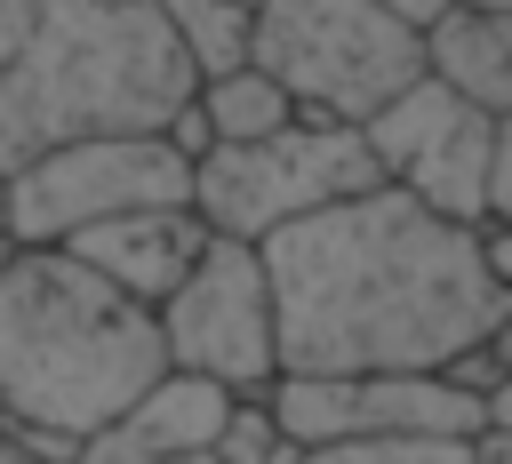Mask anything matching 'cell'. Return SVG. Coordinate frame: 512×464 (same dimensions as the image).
Masks as SVG:
<instances>
[{"label": "cell", "mask_w": 512, "mask_h": 464, "mask_svg": "<svg viewBox=\"0 0 512 464\" xmlns=\"http://www.w3.org/2000/svg\"><path fill=\"white\" fill-rule=\"evenodd\" d=\"M232 408H240L232 384H216V376H200V368H168V376L128 408L120 432L144 440V448H168V456H216Z\"/></svg>", "instance_id": "obj_12"}, {"label": "cell", "mask_w": 512, "mask_h": 464, "mask_svg": "<svg viewBox=\"0 0 512 464\" xmlns=\"http://www.w3.org/2000/svg\"><path fill=\"white\" fill-rule=\"evenodd\" d=\"M480 8H512V0H480Z\"/></svg>", "instance_id": "obj_25"}, {"label": "cell", "mask_w": 512, "mask_h": 464, "mask_svg": "<svg viewBox=\"0 0 512 464\" xmlns=\"http://www.w3.org/2000/svg\"><path fill=\"white\" fill-rule=\"evenodd\" d=\"M168 200H192V152H176L168 128H112L24 160L8 176V232L24 248H64L104 216L168 208Z\"/></svg>", "instance_id": "obj_6"}, {"label": "cell", "mask_w": 512, "mask_h": 464, "mask_svg": "<svg viewBox=\"0 0 512 464\" xmlns=\"http://www.w3.org/2000/svg\"><path fill=\"white\" fill-rule=\"evenodd\" d=\"M368 184H384L368 128L360 120H312V112L272 128V136H248V144H208L192 160V208L232 240H272L280 224L336 208Z\"/></svg>", "instance_id": "obj_5"}, {"label": "cell", "mask_w": 512, "mask_h": 464, "mask_svg": "<svg viewBox=\"0 0 512 464\" xmlns=\"http://www.w3.org/2000/svg\"><path fill=\"white\" fill-rule=\"evenodd\" d=\"M0 464H56V456H40V448H32L16 424H0Z\"/></svg>", "instance_id": "obj_22"}, {"label": "cell", "mask_w": 512, "mask_h": 464, "mask_svg": "<svg viewBox=\"0 0 512 464\" xmlns=\"http://www.w3.org/2000/svg\"><path fill=\"white\" fill-rule=\"evenodd\" d=\"M168 32L184 40L192 72H232V64H256V24H264V0H160Z\"/></svg>", "instance_id": "obj_14"}, {"label": "cell", "mask_w": 512, "mask_h": 464, "mask_svg": "<svg viewBox=\"0 0 512 464\" xmlns=\"http://www.w3.org/2000/svg\"><path fill=\"white\" fill-rule=\"evenodd\" d=\"M424 48H432V72H440L448 88H464L480 112L512 120V8L464 0L456 16H440V24L424 32Z\"/></svg>", "instance_id": "obj_11"}, {"label": "cell", "mask_w": 512, "mask_h": 464, "mask_svg": "<svg viewBox=\"0 0 512 464\" xmlns=\"http://www.w3.org/2000/svg\"><path fill=\"white\" fill-rule=\"evenodd\" d=\"M480 464H512V440H488V448H480Z\"/></svg>", "instance_id": "obj_23"}, {"label": "cell", "mask_w": 512, "mask_h": 464, "mask_svg": "<svg viewBox=\"0 0 512 464\" xmlns=\"http://www.w3.org/2000/svg\"><path fill=\"white\" fill-rule=\"evenodd\" d=\"M480 256H488V272H496V288L512 296V224H496V216H488V224H480Z\"/></svg>", "instance_id": "obj_19"}, {"label": "cell", "mask_w": 512, "mask_h": 464, "mask_svg": "<svg viewBox=\"0 0 512 464\" xmlns=\"http://www.w3.org/2000/svg\"><path fill=\"white\" fill-rule=\"evenodd\" d=\"M296 456H304V440L280 424L272 392H240V408L216 440V464H296Z\"/></svg>", "instance_id": "obj_16"}, {"label": "cell", "mask_w": 512, "mask_h": 464, "mask_svg": "<svg viewBox=\"0 0 512 464\" xmlns=\"http://www.w3.org/2000/svg\"><path fill=\"white\" fill-rule=\"evenodd\" d=\"M488 440H512V368H504V384L488 392Z\"/></svg>", "instance_id": "obj_21"}, {"label": "cell", "mask_w": 512, "mask_h": 464, "mask_svg": "<svg viewBox=\"0 0 512 464\" xmlns=\"http://www.w3.org/2000/svg\"><path fill=\"white\" fill-rule=\"evenodd\" d=\"M160 336H168V368H200L232 392H272L280 384V296H272L264 240L216 232L200 264L184 272V288L160 304Z\"/></svg>", "instance_id": "obj_7"}, {"label": "cell", "mask_w": 512, "mask_h": 464, "mask_svg": "<svg viewBox=\"0 0 512 464\" xmlns=\"http://www.w3.org/2000/svg\"><path fill=\"white\" fill-rule=\"evenodd\" d=\"M168 376L160 312L112 288L72 248H24L0 264V400L8 424L72 464L96 432L128 424V408Z\"/></svg>", "instance_id": "obj_2"}, {"label": "cell", "mask_w": 512, "mask_h": 464, "mask_svg": "<svg viewBox=\"0 0 512 464\" xmlns=\"http://www.w3.org/2000/svg\"><path fill=\"white\" fill-rule=\"evenodd\" d=\"M488 440L464 432H384V440H320L296 464H480Z\"/></svg>", "instance_id": "obj_15"}, {"label": "cell", "mask_w": 512, "mask_h": 464, "mask_svg": "<svg viewBox=\"0 0 512 464\" xmlns=\"http://www.w3.org/2000/svg\"><path fill=\"white\" fill-rule=\"evenodd\" d=\"M192 88L160 0H0V176L72 136L168 128Z\"/></svg>", "instance_id": "obj_3"}, {"label": "cell", "mask_w": 512, "mask_h": 464, "mask_svg": "<svg viewBox=\"0 0 512 464\" xmlns=\"http://www.w3.org/2000/svg\"><path fill=\"white\" fill-rule=\"evenodd\" d=\"M280 424L320 440H384V432H464L488 440V400L464 392L448 368H360V376H280L272 384Z\"/></svg>", "instance_id": "obj_9"}, {"label": "cell", "mask_w": 512, "mask_h": 464, "mask_svg": "<svg viewBox=\"0 0 512 464\" xmlns=\"http://www.w3.org/2000/svg\"><path fill=\"white\" fill-rule=\"evenodd\" d=\"M488 216L512 224V120H496V160H488ZM480 216V224H488Z\"/></svg>", "instance_id": "obj_18"}, {"label": "cell", "mask_w": 512, "mask_h": 464, "mask_svg": "<svg viewBox=\"0 0 512 464\" xmlns=\"http://www.w3.org/2000/svg\"><path fill=\"white\" fill-rule=\"evenodd\" d=\"M376 144L384 184L416 192L424 208L480 224L488 216V160H496V112H480L464 88H448L440 72L408 80L376 120H360Z\"/></svg>", "instance_id": "obj_8"}, {"label": "cell", "mask_w": 512, "mask_h": 464, "mask_svg": "<svg viewBox=\"0 0 512 464\" xmlns=\"http://www.w3.org/2000/svg\"><path fill=\"white\" fill-rule=\"evenodd\" d=\"M72 464H216V456H168V448H144V440H128V432L112 424V432H96Z\"/></svg>", "instance_id": "obj_17"}, {"label": "cell", "mask_w": 512, "mask_h": 464, "mask_svg": "<svg viewBox=\"0 0 512 464\" xmlns=\"http://www.w3.org/2000/svg\"><path fill=\"white\" fill-rule=\"evenodd\" d=\"M264 264L280 296V376L448 368L512 320L480 224H456L400 184L280 224Z\"/></svg>", "instance_id": "obj_1"}, {"label": "cell", "mask_w": 512, "mask_h": 464, "mask_svg": "<svg viewBox=\"0 0 512 464\" xmlns=\"http://www.w3.org/2000/svg\"><path fill=\"white\" fill-rule=\"evenodd\" d=\"M0 232H8V176H0Z\"/></svg>", "instance_id": "obj_24"}, {"label": "cell", "mask_w": 512, "mask_h": 464, "mask_svg": "<svg viewBox=\"0 0 512 464\" xmlns=\"http://www.w3.org/2000/svg\"><path fill=\"white\" fill-rule=\"evenodd\" d=\"M192 104L208 112V128H216V144H248V136H272V128H288V120H304V104L264 72V64H232V72H208L200 88H192Z\"/></svg>", "instance_id": "obj_13"}, {"label": "cell", "mask_w": 512, "mask_h": 464, "mask_svg": "<svg viewBox=\"0 0 512 464\" xmlns=\"http://www.w3.org/2000/svg\"><path fill=\"white\" fill-rule=\"evenodd\" d=\"M216 240V224L192 208V200H168V208H128V216H104V224H88V232H72L64 248L72 256H88L112 288H128V296H144L152 312L184 288V272L200 264V248Z\"/></svg>", "instance_id": "obj_10"}, {"label": "cell", "mask_w": 512, "mask_h": 464, "mask_svg": "<svg viewBox=\"0 0 512 464\" xmlns=\"http://www.w3.org/2000/svg\"><path fill=\"white\" fill-rule=\"evenodd\" d=\"M384 8H392L400 24H416V32H432V24H440V16H456L464 0H384Z\"/></svg>", "instance_id": "obj_20"}, {"label": "cell", "mask_w": 512, "mask_h": 464, "mask_svg": "<svg viewBox=\"0 0 512 464\" xmlns=\"http://www.w3.org/2000/svg\"><path fill=\"white\" fill-rule=\"evenodd\" d=\"M256 64L312 120H376L408 80L432 72V48L384 0H264Z\"/></svg>", "instance_id": "obj_4"}]
</instances>
